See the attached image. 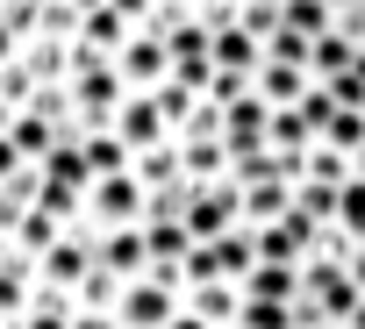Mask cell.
Wrapping results in <instances>:
<instances>
[{"instance_id": "cell-1", "label": "cell", "mask_w": 365, "mask_h": 329, "mask_svg": "<svg viewBox=\"0 0 365 329\" xmlns=\"http://www.w3.org/2000/svg\"><path fill=\"white\" fill-rule=\"evenodd\" d=\"M179 308H187V279H179V265H150L143 279L122 286L115 322H122V329H165Z\"/></svg>"}, {"instance_id": "cell-37", "label": "cell", "mask_w": 365, "mask_h": 329, "mask_svg": "<svg viewBox=\"0 0 365 329\" xmlns=\"http://www.w3.org/2000/svg\"><path fill=\"white\" fill-rule=\"evenodd\" d=\"M344 329H365V301H358V315H351V322H344Z\"/></svg>"}, {"instance_id": "cell-21", "label": "cell", "mask_w": 365, "mask_h": 329, "mask_svg": "<svg viewBox=\"0 0 365 329\" xmlns=\"http://www.w3.org/2000/svg\"><path fill=\"white\" fill-rule=\"evenodd\" d=\"M65 229H72V222H58V215H43V208H29V215H22V229H15V251H22L29 265H36V258H43V251H51V244H58Z\"/></svg>"}, {"instance_id": "cell-4", "label": "cell", "mask_w": 365, "mask_h": 329, "mask_svg": "<svg viewBox=\"0 0 365 329\" xmlns=\"http://www.w3.org/2000/svg\"><path fill=\"white\" fill-rule=\"evenodd\" d=\"M143 215H150V194H143L136 172H108V179L86 187V222H93V229H129V222H143Z\"/></svg>"}, {"instance_id": "cell-40", "label": "cell", "mask_w": 365, "mask_h": 329, "mask_svg": "<svg viewBox=\"0 0 365 329\" xmlns=\"http://www.w3.org/2000/svg\"><path fill=\"white\" fill-rule=\"evenodd\" d=\"M265 8H287V0H265Z\"/></svg>"}, {"instance_id": "cell-12", "label": "cell", "mask_w": 365, "mask_h": 329, "mask_svg": "<svg viewBox=\"0 0 365 329\" xmlns=\"http://www.w3.org/2000/svg\"><path fill=\"white\" fill-rule=\"evenodd\" d=\"M265 143H272V150H287V157H308V150L322 143V129L308 122V108H272V129H265Z\"/></svg>"}, {"instance_id": "cell-39", "label": "cell", "mask_w": 365, "mask_h": 329, "mask_svg": "<svg viewBox=\"0 0 365 329\" xmlns=\"http://www.w3.org/2000/svg\"><path fill=\"white\" fill-rule=\"evenodd\" d=\"M329 8H336V15H344V8H358V0H329Z\"/></svg>"}, {"instance_id": "cell-11", "label": "cell", "mask_w": 365, "mask_h": 329, "mask_svg": "<svg viewBox=\"0 0 365 329\" xmlns=\"http://www.w3.org/2000/svg\"><path fill=\"white\" fill-rule=\"evenodd\" d=\"M129 172L143 179V194H158V187H172V179H187V157H179V136H165V143L136 150V164H129Z\"/></svg>"}, {"instance_id": "cell-25", "label": "cell", "mask_w": 365, "mask_h": 329, "mask_svg": "<svg viewBox=\"0 0 365 329\" xmlns=\"http://www.w3.org/2000/svg\"><path fill=\"white\" fill-rule=\"evenodd\" d=\"M322 143L344 150V157H358V143H365V108H336V115L322 122Z\"/></svg>"}, {"instance_id": "cell-34", "label": "cell", "mask_w": 365, "mask_h": 329, "mask_svg": "<svg viewBox=\"0 0 365 329\" xmlns=\"http://www.w3.org/2000/svg\"><path fill=\"white\" fill-rule=\"evenodd\" d=\"M165 329H215V322H201V315H194V308H179V315H172V322H165Z\"/></svg>"}, {"instance_id": "cell-10", "label": "cell", "mask_w": 365, "mask_h": 329, "mask_svg": "<svg viewBox=\"0 0 365 329\" xmlns=\"http://www.w3.org/2000/svg\"><path fill=\"white\" fill-rule=\"evenodd\" d=\"M143 244H150V265H187L194 229L179 222V215H143Z\"/></svg>"}, {"instance_id": "cell-9", "label": "cell", "mask_w": 365, "mask_h": 329, "mask_svg": "<svg viewBox=\"0 0 365 329\" xmlns=\"http://www.w3.org/2000/svg\"><path fill=\"white\" fill-rule=\"evenodd\" d=\"M129 36H136V29L108 8V0H93V8H86V29H79V51H93V58H108V65H115Z\"/></svg>"}, {"instance_id": "cell-27", "label": "cell", "mask_w": 365, "mask_h": 329, "mask_svg": "<svg viewBox=\"0 0 365 329\" xmlns=\"http://www.w3.org/2000/svg\"><path fill=\"white\" fill-rule=\"evenodd\" d=\"M251 79H258V72H222V65H215V79H208L201 100H208V108H237V100L251 93Z\"/></svg>"}, {"instance_id": "cell-29", "label": "cell", "mask_w": 365, "mask_h": 329, "mask_svg": "<svg viewBox=\"0 0 365 329\" xmlns=\"http://www.w3.org/2000/svg\"><path fill=\"white\" fill-rule=\"evenodd\" d=\"M336 229H351V236L365 244V179H351V187L336 194Z\"/></svg>"}, {"instance_id": "cell-19", "label": "cell", "mask_w": 365, "mask_h": 329, "mask_svg": "<svg viewBox=\"0 0 365 329\" xmlns=\"http://www.w3.org/2000/svg\"><path fill=\"white\" fill-rule=\"evenodd\" d=\"M215 65H222V72H258V65H265V43L237 22V29H222V36H215Z\"/></svg>"}, {"instance_id": "cell-16", "label": "cell", "mask_w": 365, "mask_h": 329, "mask_svg": "<svg viewBox=\"0 0 365 329\" xmlns=\"http://www.w3.org/2000/svg\"><path fill=\"white\" fill-rule=\"evenodd\" d=\"M187 308H194L201 322H215V329H222V322H237V315H244V286H237V279H208V286H194V293H187Z\"/></svg>"}, {"instance_id": "cell-3", "label": "cell", "mask_w": 365, "mask_h": 329, "mask_svg": "<svg viewBox=\"0 0 365 329\" xmlns=\"http://www.w3.org/2000/svg\"><path fill=\"white\" fill-rule=\"evenodd\" d=\"M122 100H129V79H122L115 65H93V72H79V79H72V129H79V136H93V129H115Z\"/></svg>"}, {"instance_id": "cell-24", "label": "cell", "mask_w": 365, "mask_h": 329, "mask_svg": "<svg viewBox=\"0 0 365 329\" xmlns=\"http://www.w3.org/2000/svg\"><path fill=\"white\" fill-rule=\"evenodd\" d=\"M158 108H165V129H172V136H187V122L201 115V93L179 86V79H165V86H158Z\"/></svg>"}, {"instance_id": "cell-35", "label": "cell", "mask_w": 365, "mask_h": 329, "mask_svg": "<svg viewBox=\"0 0 365 329\" xmlns=\"http://www.w3.org/2000/svg\"><path fill=\"white\" fill-rule=\"evenodd\" d=\"M344 272H351V279H358V286H365V244H358V258H351V265H344Z\"/></svg>"}, {"instance_id": "cell-2", "label": "cell", "mask_w": 365, "mask_h": 329, "mask_svg": "<svg viewBox=\"0 0 365 329\" xmlns=\"http://www.w3.org/2000/svg\"><path fill=\"white\" fill-rule=\"evenodd\" d=\"M101 265V229L93 222H72L43 258H36V286H58V293H79L86 286V272Z\"/></svg>"}, {"instance_id": "cell-17", "label": "cell", "mask_w": 365, "mask_h": 329, "mask_svg": "<svg viewBox=\"0 0 365 329\" xmlns=\"http://www.w3.org/2000/svg\"><path fill=\"white\" fill-rule=\"evenodd\" d=\"M351 65H358V43H351V36H336V29H329V36H315V51H308V72H315V86L344 79Z\"/></svg>"}, {"instance_id": "cell-22", "label": "cell", "mask_w": 365, "mask_h": 329, "mask_svg": "<svg viewBox=\"0 0 365 329\" xmlns=\"http://www.w3.org/2000/svg\"><path fill=\"white\" fill-rule=\"evenodd\" d=\"M122 286H129V279H115L108 265H93L86 286H79L72 301H79V315H115V308H122Z\"/></svg>"}, {"instance_id": "cell-36", "label": "cell", "mask_w": 365, "mask_h": 329, "mask_svg": "<svg viewBox=\"0 0 365 329\" xmlns=\"http://www.w3.org/2000/svg\"><path fill=\"white\" fill-rule=\"evenodd\" d=\"M8 129H15V108H8V100H0V136H8Z\"/></svg>"}, {"instance_id": "cell-41", "label": "cell", "mask_w": 365, "mask_h": 329, "mask_svg": "<svg viewBox=\"0 0 365 329\" xmlns=\"http://www.w3.org/2000/svg\"><path fill=\"white\" fill-rule=\"evenodd\" d=\"M222 329H244V322H222Z\"/></svg>"}, {"instance_id": "cell-26", "label": "cell", "mask_w": 365, "mask_h": 329, "mask_svg": "<svg viewBox=\"0 0 365 329\" xmlns=\"http://www.w3.org/2000/svg\"><path fill=\"white\" fill-rule=\"evenodd\" d=\"M308 179H315V187H351V179H358V164H351L344 150L315 143V150H308Z\"/></svg>"}, {"instance_id": "cell-7", "label": "cell", "mask_w": 365, "mask_h": 329, "mask_svg": "<svg viewBox=\"0 0 365 329\" xmlns=\"http://www.w3.org/2000/svg\"><path fill=\"white\" fill-rule=\"evenodd\" d=\"M115 136H122L129 150H150V143H165L172 129H165V108H158V93H129V100H122V115H115Z\"/></svg>"}, {"instance_id": "cell-14", "label": "cell", "mask_w": 365, "mask_h": 329, "mask_svg": "<svg viewBox=\"0 0 365 329\" xmlns=\"http://www.w3.org/2000/svg\"><path fill=\"white\" fill-rule=\"evenodd\" d=\"M179 157H187V179H194V187L230 179V150H222V136H179Z\"/></svg>"}, {"instance_id": "cell-13", "label": "cell", "mask_w": 365, "mask_h": 329, "mask_svg": "<svg viewBox=\"0 0 365 329\" xmlns=\"http://www.w3.org/2000/svg\"><path fill=\"white\" fill-rule=\"evenodd\" d=\"M215 265H222V279H237V286H244V279L258 272V229H251V222L222 229V236H215Z\"/></svg>"}, {"instance_id": "cell-6", "label": "cell", "mask_w": 365, "mask_h": 329, "mask_svg": "<svg viewBox=\"0 0 365 329\" xmlns=\"http://www.w3.org/2000/svg\"><path fill=\"white\" fill-rule=\"evenodd\" d=\"M251 86H258L265 108H301V100L315 93V72H308V65H279V58H265Z\"/></svg>"}, {"instance_id": "cell-18", "label": "cell", "mask_w": 365, "mask_h": 329, "mask_svg": "<svg viewBox=\"0 0 365 329\" xmlns=\"http://www.w3.org/2000/svg\"><path fill=\"white\" fill-rule=\"evenodd\" d=\"M79 150H86V164H93V179H108V172H129V164H136V150H129L115 129H93V136H79Z\"/></svg>"}, {"instance_id": "cell-23", "label": "cell", "mask_w": 365, "mask_h": 329, "mask_svg": "<svg viewBox=\"0 0 365 329\" xmlns=\"http://www.w3.org/2000/svg\"><path fill=\"white\" fill-rule=\"evenodd\" d=\"M43 179H58V187H79V194H86V187H93V164H86V150H79V143H58V150L43 157Z\"/></svg>"}, {"instance_id": "cell-5", "label": "cell", "mask_w": 365, "mask_h": 329, "mask_svg": "<svg viewBox=\"0 0 365 329\" xmlns=\"http://www.w3.org/2000/svg\"><path fill=\"white\" fill-rule=\"evenodd\" d=\"M115 72L129 79V93H158V86L172 79V51H165V36H150V29H136V36L122 43V58H115Z\"/></svg>"}, {"instance_id": "cell-31", "label": "cell", "mask_w": 365, "mask_h": 329, "mask_svg": "<svg viewBox=\"0 0 365 329\" xmlns=\"http://www.w3.org/2000/svg\"><path fill=\"white\" fill-rule=\"evenodd\" d=\"M244 29H251V36L265 43V36L279 29V8H265V0H244Z\"/></svg>"}, {"instance_id": "cell-28", "label": "cell", "mask_w": 365, "mask_h": 329, "mask_svg": "<svg viewBox=\"0 0 365 329\" xmlns=\"http://www.w3.org/2000/svg\"><path fill=\"white\" fill-rule=\"evenodd\" d=\"M308 51H315V43H308L301 29H287V22L265 36V58H279V65H308Z\"/></svg>"}, {"instance_id": "cell-32", "label": "cell", "mask_w": 365, "mask_h": 329, "mask_svg": "<svg viewBox=\"0 0 365 329\" xmlns=\"http://www.w3.org/2000/svg\"><path fill=\"white\" fill-rule=\"evenodd\" d=\"M336 36H351V43L365 51V0H358V8H344V15H336Z\"/></svg>"}, {"instance_id": "cell-30", "label": "cell", "mask_w": 365, "mask_h": 329, "mask_svg": "<svg viewBox=\"0 0 365 329\" xmlns=\"http://www.w3.org/2000/svg\"><path fill=\"white\" fill-rule=\"evenodd\" d=\"M322 93H329V100H336V108H365V72H358V65H351V72H344V79H329V86H322Z\"/></svg>"}, {"instance_id": "cell-8", "label": "cell", "mask_w": 365, "mask_h": 329, "mask_svg": "<svg viewBox=\"0 0 365 329\" xmlns=\"http://www.w3.org/2000/svg\"><path fill=\"white\" fill-rule=\"evenodd\" d=\"M101 265H108L115 279H143V272H150L143 222H129V229H101Z\"/></svg>"}, {"instance_id": "cell-15", "label": "cell", "mask_w": 365, "mask_h": 329, "mask_svg": "<svg viewBox=\"0 0 365 329\" xmlns=\"http://www.w3.org/2000/svg\"><path fill=\"white\" fill-rule=\"evenodd\" d=\"M308 286H301V265H258L251 279H244V301H279V308H294Z\"/></svg>"}, {"instance_id": "cell-33", "label": "cell", "mask_w": 365, "mask_h": 329, "mask_svg": "<svg viewBox=\"0 0 365 329\" xmlns=\"http://www.w3.org/2000/svg\"><path fill=\"white\" fill-rule=\"evenodd\" d=\"M22 164H29V157H22V150H15V136H0V187H8V179H15V172H22Z\"/></svg>"}, {"instance_id": "cell-38", "label": "cell", "mask_w": 365, "mask_h": 329, "mask_svg": "<svg viewBox=\"0 0 365 329\" xmlns=\"http://www.w3.org/2000/svg\"><path fill=\"white\" fill-rule=\"evenodd\" d=\"M351 164H358V179H365V143H358V157H351Z\"/></svg>"}, {"instance_id": "cell-20", "label": "cell", "mask_w": 365, "mask_h": 329, "mask_svg": "<svg viewBox=\"0 0 365 329\" xmlns=\"http://www.w3.org/2000/svg\"><path fill=\"white\" fill-rule=\"evenodd\" d=\"M287 208H294V179H272V187H244V222H251V229L279 222Z\"/></svg>"}]
</instances>
